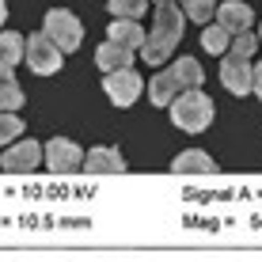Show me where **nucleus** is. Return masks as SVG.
I'll return each instance as SVG.
<instances>
[{
  "label": "nucleus",
  "instance_id": "1",
  "mask_svg": "<svg viewBox=\"0 0 262 262\" xmlns=\"http://www.w3.org/2000/svg\"><path fill=\"white\" fill-rule=\"evenodd\" d=\"M202 80H205V72H202V65H198V57H179L171 69H164L160 76H152L148 99L156 106H171L186 88H202Z\"/></svg>",
  "mask_w": 262,
  "mask_h": 262
},
{
  "label": "nucleus",
  "instance_id": "2",
  "mask_svg": "<svg viewBox=\"0 0 262 262\" xmlns=\"http://www.w3.org/2000/svg\"><path fill=\"white\" fill-rule=\"evenodd\" d=\"M183 15L175 4H160L156 8V23L148 31V42H144V61L148 65H164V61L175 53V46L183 42Z\"/></svg>",
  "mask_w": 262,
  "mask_h": 262
},
{
  "label": "nucleus",
  "instance_id": "3",
  "mask_svg": "<svg viewBox=\"0 0 262 262\" xmlns=\"http://www.w3.org/2000/svg\"><path fill=\"white\" fill-rule=\"evenodd\" d=\"M171 122H175L183 133L209 129V122H213V99L205 95L202 88H186V92L171 103Z\"/></svg>",
  "mask_w": 262,
  "mask_h": 262
},
{
  "label": "nucleus",
  "instance_id": "4",
  "mask_svg": "<svg viewBox=\"0 0 262 262\" xmlns=\"http://www.w3.org/2000/svg\"><path fill=\"white\" fill-rule=\"evenodd\" d=\"M61 53H65V50H61L46 31H38V34L27 38V65H31V72H38V76H53V72H61V65H65Z\"/></svg>",
  "mask_w": 262,
  "mask_h": 262
},
{
  "label": "nucleus",
  "instance_id": "5",
  "mask_svg": "<svg viewBox=\"0 0 262 262\" xmlns=\"http://www.w3.org/2000/svg\"><path fill=\"white\" fill-rule=\"evenodd\" d=\"M42 31H46L65 53H72L80 42H84V27H80V19H76L72 12H65V8H53V12H46V23H42Z\"/></svg>",
  "mask_w": 262,
  "mask_h": 262
},
{
  "label": "nucleus",
  "instance_id": "6",
  "mask_svg": "<svg viewBox=\"0 0 262 262\" xmlns=\"http://www.w3.org/2000/svg\"><path fill=\"white\" fill-rule=\"evenodd\" d=\"M221 84L228 88L232 95H247L255 92V65H251L243 53H224L221 57Z\"/></svg>",
  "mask_w": 262,
  "mask_h": 262
},
{
  "label": "nucleus",
  "instance_id": "7",
  "mask_svg": "<svg viewBox=\"0 0 262 262\" xmlns=\"http://www.w3.org/2000/svg\"><path fill=\"white\" fill-rule=\"evenodd\" d=\"M103 92H106V99H111L114 106H133V103H137V95L144 92V80L129 65V69H118V72H106Z\"/></svg>",
  "mask_w": 262,
  "mask_h": 262
},
{
  "label": "nucleus",
  "instance_id": "8",
  "mask_svg": "<svg viewBox=\"0 0 262 262\" xmlns=\"http://www.w3.org/2000/svg\"><path fill=\"white\" fill-rule=\"evenodd\" d=\"M42 160H46V144L23 137V141H12V144L4 148V156H0V167H4V171H34Z\"/></svg>",
  "mask_w": 262,
  "mask_h": 262
},
{
  "label": "nucleus",
  "instance_id": "9",
  "mask_svg": "<svg viewBox=\"0 0 262 262\" xmlns=\"http://www.w3.org/2000/svg\"><path fill=\"white\" fill-rule=\"evenodd\" d=\"M80 164H84V148H80L76 141L53 137L46 144V167L53 171V175H69V171H76Z\"/></svg>",
  "mask_w": 262,
  "mask_h": 262
},
{
  "label": "nucleus",
  "instance_id": "10",
  "mask_svg": "<svg viewBox=\"0 0 262 262\" xmlns=\"http://www.w3.org/2000/svg\"><path fill=\"white\" fill-rule=\"evenodd\" d=\"M84 171H88V175H118V171H125V160H122L118 148L99 144V148H92L84 156Z\"/></svg>",
  "mask_w": 262,
  "mask_h": 262
},
{
  "label": "nucleus",
  "instance_id": "11",
  "mask_svg": "<svg viewBox=\"0 0 262 262\" xmlns=\"http://www.w3.org/2000/svg\"><path fill=\"white\" fill-rule=\"evenodd\" d=\"M106 38H111V42H122V46H129V50H144L148 34H144V27H141L137 19H129V15H114Z\"/></svg>",
  "mask_w": 262,
  "mask_h": 262
},
{
  "label": "nucleus",
  "instance_id": "12",
  "mask_svg": "<svg viewBox=\"0 0 262 262\" xmlns=\"http://www.w3.org/2000/svg\"><path fill=\"white\" fill-rule=\"evenodd\" d=\"M133 53H137V50H129V46H122V42L106 38L103 46L95 50V65L103 72H118V69H129L133 65Z\"/></svg>",
  "mask_w": 262,
  "mask_h": 262
},
{
  "label": "nucleus",
  "instance_id": "13",
  "mask_svg": "<svg viewBox=\"0 0 262 262\" xmlns=\"http://www.w3.org/2000/svg\"><path fill=\"white\" fill-rule=\"evenodd\" d=\"M216 23H224L232 31V38L243 31H251V23H255V15H251L247 4H239V0H224L221 8H216Z\"/></svg>",
  "mask_w": 262,
  "mask_h": 262
},
{
  "label": "nucleus",
  "instance_id": "14",
  "mask_svg": "<svg viewBox=\"0 0 262 262\" xmlns=\"http://www.w3.org/2000/svg\"><path fill=\"white\" fill-rule=\"evenodd\" d=\"M171 171H175V175H213L216 164H213V156H205V152L186 148V152H179V156L171 160Z\"/></svg>",
  "mask_w": 262,
  "mask_h": 262
},
{
  "label": "nucleus",
  "instance_id": "15",
  "mask_svg": "<svg viewBox=\"0 0 262 262\" xmlns=\"http://www.w3.org/2000/svg\"><path fill=\"white\" fill-rule=\"evenodd\" d=\"M27 57V42H23V34H15V31H0V76H8L19 61Z\"/></svg>",
  "mask_w": 262,
  "mask_h": 262
},
{
  "label": "nucleus",
  "instance_id": "16",
  "mask_svg": "<svg viewBox=\"0 0 262 262\" xmlns=\"http://www.w3.org/2000/svg\"><path fill=\"white\" fill-rule=\"evenodd\" d=\"M228 42H232V31L224 23H209L202 31V50L205 53H228Z\"/></svg>",
  "mask_w": 262,
  "mask_h": 262
},
{
  "label": "nucleus",
  "instance_id": "17",
  "mask_svg": "<svg viewBox=\"0 0 262 262\" xmlns=\"http://www.w3.org/2000/svg\"><path fill=\"white\" fill-rule=\"evenodd\" d=\"M23 106V88L15 84V76H0V111H19Z\"/></svg>",
  "mask_w": 262,
  "mask_h": 262
},
{
  "label": "nucleus",
  "instance_id": "18",
  "mask_svg": "<svg viewBox=\"0 0 262 262\" xmlns=\"http://www.w3.org/2000/svg\"><path fill=\"white\" fill-rule=\"evenodd\" d=\"M23 133V118H15V111H0V148L12 144Z\"/></svg>",
  "mask_w": 262,
  "mask_h": 262
},
{
  "label": "nucleus",
  "instance_id": "19",
  "mask_svg": "<svg viewBox=\"0 0 262 262\" xmlns=\"http://www.w3.org/2000/svg\"><path fill=\"white\" fill-rule=\"evenodd\" d=\"M183 12L190 15L194 23H209V15L216 12V4H213V0H183Z\"/></svg>",
  "mask_w": 262,
  "mask_h": 262
},
{
  "label": "nucleus",
  "instance_id": "20",
  "mask_svg": "<svg viewBox=\"0 0 262 262\" xmlns=\"http://www.w3.org/2000/svg\"><path fill=\"white\" fill-rule=\"evenodd\" d=\"M144 4H148V0H106L111 15H129V19H137V15H144Z\"/></svg>",
  "mask_w": 262,
  "mask_h": 262
},
{
  "label": "nucleus",
  "instance_id": "21",
  "mask_svg": "<svg viewBox=\"0 0 262 262\" xmlns=\"http://www.w3.org/2000/svg\"><path fill=\"white\" fill-rule=\"evenodd\" d=\"M255 46H258V38L251 31H243V34H236V42H232V53H243V57H251L255 53Z\"/></svg>",
  "mask_w": 262,
  "mask_h": 262
},
{
  "label": "nucleus",
  "instance_id": "22",
  "mask_svg": "<svg viewBox=\"0 0 262 262\" xmlns=\"http://www.w3.org/2000/svg\"><path fill=\"white\" fill-rule=\"evenodd\" d=\"M255 95H258V103H262V65H255Z\"/></svg>",
  "mask_w": 262,
  "mask_h": 262
},
{
  "label": "nucleus",
  "instance_id": "23",
  "mask_svg": "<svg viewBox=\"0 0 262 262\" xmlns=\"http://www.w3.org/2000/svg\"><path fill=\"white\" fill-rule=\"evenodd\" d=\"M4 19H8V4L0 0V27H4Z\"/></svg>",
  "mask_w": 262,
  "mask_h": 262
},
{
  "label": "nucleus",
  "instance_id": "24",
  "mask_svg": "<svg viewBox=\"0 0 262 262\" xmlns=\"http://www.w3.org/2000/svg\"><path fill=\"white\" fill-rule=\"evenodd\" d=\"M152 4H156V8H160V4H175V0H152Z\"/></svg>",
  "mask_w": 262,
  "mask_h": 262
},
{
  "label": "nucleus",
  "instance_id": "25",
  "mask_svg": "<svg viewBox=\"0 0 262 262\" xmlns=\"http://www.w3.org/2000/svg\"><path fill=\"white\" fill-rule=\"evenodd\" d=\"M258 42H262V27H258Z\"/></svg>",
  "mask_w": 262,
  "mask_h": 262
}]
</instances>
